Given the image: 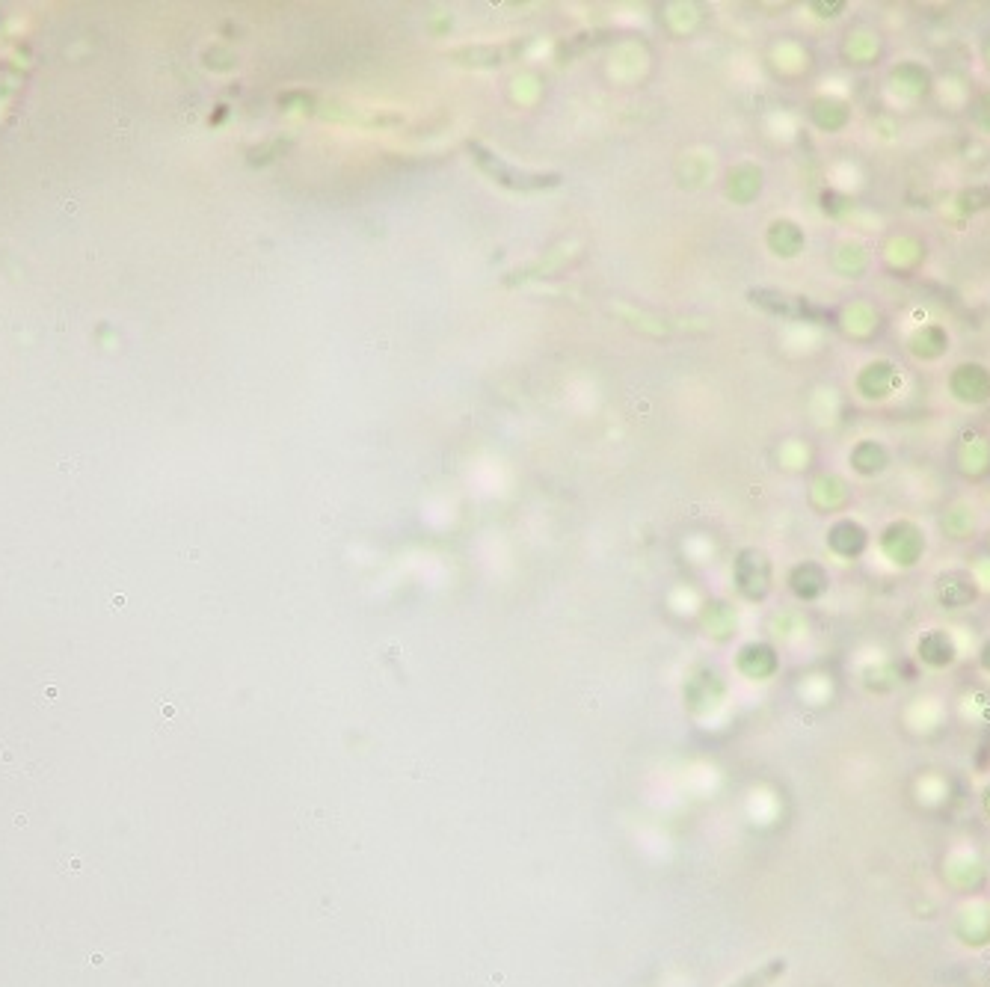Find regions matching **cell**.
Returning <instances> with one entry per match:
<instances>
[{
	"label": "cell",
	"instance_id": "3957f363",
	"mask_svg": "<svg viewBox=\"0 0 990 987\" xmlns=\"http://www.w3.org/2000/svg\"><path fill=\"white\" fill-rule=\"evenodd\" d=\"M854 389L863 401L884 404L902 389V368L893 359H872L857 371Z\"/></svg>",
	"mask_w": 990,
	"mask_h": 987
},
{
	"label": "cell",
	"instance_id": "9a60e30c",
	"mask_svg": "<svg viewBox=\"0 0 990 987\" xmlns=\"http://www.w3.org/2000/svg\"><path fill=\"white\" fill-rule=\"evenodd\" d=\"M881 51H884V39L878 36V30H869V27H860L845 42L848 66H872V63L881 60Z\"/></svg>",
	"mask_w": 990,
	"mask_h": 987
},
{
	"label": "cell",
	"instance_id": "ac0fdd59",
	"mask_svg": "<svg viewBox=\"0 0 990 987\" xmlns=\"http://www.w3.org/2000/svg\"><path fill=\"white\" fill-rule=\"evenodd\" d=\"M952 208L958 211V217H976L982 211L990 208V184H973L967 190H961L955 199H952Z\"/></svg>",
	"mask_w": 990,
	"mask_h": 987
},
{
	"label": "cell",
	"instance_id": "5b68a950",
	"mask_svg": "<svg viewBox=\"0 0 990 987\" xmlns=\"http://www.w3.org/2000/svg\"><path fill=\"white\" fill-rule=\"evenodd\" d=\"M913 656L922 667L928 670H949L958 664L961 658V647L955 641V635L949 629H928L916 638V647H913Z\"/></svg>",
	"mask_w": 990,
	"mask_h": 987
},
{
	"label": "cell",
	"instance_id": "4fadbf2b",
	"mask_svg": "<svg viewBox=\"0 0 990 987\" xmlns=\"http://www.w3.org/2000/svg\"><path fill=\"white\" fill-rule=\"evenodd\" d=\"M925 261V244L913 235H896L884 247V264L893 273H913Z\"/></svg>",
	"mask_w": 990,
	"mask_h": 987
},
{
	"label": "cell",
	"instance_id": "7a4b0ae2",
	"mask_svg": "<svg viewBox=\"0 0 990 987\" xmlns=\"http://www.w3.org/2000/svg\"><path fill=\"white\" fill-rule=\"evenodd\" d=\"M946 389L961 407H985L990 404V368L976 359L958 362L946 377Z\"/></svg>",
	"mask_w": 990,
	"mask_h": 987
},
{
	"label": "cell",
	"instance_id": "5bb4252c",
	"mask_svg": "<svg viewBox=\"0 0 990 987\" xmlns=\"http://www.w3.org/2000/svg\"><path fill=\"white\" fill-rule=\"evenodd\" d=\"M768 247L780 258H798L807 247V235L795 220H774L768 229Z\"/></svg>",
	"mask_w": 990,
	"mask_h": 987
},
{
	"label": "cell",
	"instance_id": "8fae6325",
	"mask_svg": "<svg viewBox=\"0 0 990 987\" xmlns=\"http://www.w3.org/2000/svg\"><path fill=\"white\" fill-rule=\"evenodd\" d=\"M789 590L804 599V602H816L822 599L827 590H830V573H827L822 564L816 561H804L798 567H792L789 573Z\"/></svg>",
	"mask_w": 990,
	"mask_h": 987
},
{
	"label": "cell",
	"instance_id": "9c48e42d",
	"mask_svg": "<svg viewBox=\"0 0 990 987\" xmlns=\"http://www.w3.org/2000/svg\"><path fill=\"white\" fill-rule=\"evenodd\" d=\"M905 347L916 362H940L952 350V335L943 324H922L910 332Z\"/></svg>",
	"mask_w": 990,
	"mask_h": 987
},
{
	"label": "cell",
	"instance_id": "d6986e66",
	"mask_svg": "<svg viewBox=\"0 0 990 987\" xmlns=\"http://www.w3.org/2000/svg\"><path fill=\"white\" fill-rule=\"evenodd\" d=\"M970 122L976 125V131L990 137V89L970 104Z\"/></svg>",
	"mask_w": 990,
	"mask_h": 987
},
{
	"label": "cell",
	"instance_id": "8992f818",
	"mask_svg": "<svg viewBox=\"0 0 990 987\" xmlns=\"http://www.w3.org/2000/svg\"><path fill=\"white\" fill-rule=\"evenodd\" d=\"M887 86L899 101H922L934 92V75L919 60H902L887 72Z\"/></svg>",
	"mask_w": 990,
	"mask_h": 987
},
{
	"label": "cell",
	"instance_id": "2e32d148",
	"mask_svg": "<svg viewBox=\"0 0 990 987\" xmlns=\"http://www.w3.org/2000/svg\"><path fill=\"white\" fill-rule=\"evenodd\" d=\"M750 297H753V303H759L771 312H780L786 318H819V309L810 306L807 297H783L774 291H753Z\"/></svg>",
	"mask_w": 990,
	"mask_h": 987
},
{
	"label": "cell",
	"instance_id": "e0dca14e",
	"mask_svg": "<svg viewBox=\"0 0 990 987\" xmlns=\"http://www.w3.org/2000/svg\"><path fill=\"white\" fill-rule=\"evenodd\" d=\"M739 667L753 679H768L777 670V653L768 644H747L739 656Z\"/></svg>",
	"mask_w": 990,
	"mask_h": 987
},
{
	"label": "cell",
	"instance_id": "7402d4cb",
	"mask_svg": "<svg viewBox=\"0 0 990 987\" xmlns=\"http://www.w3.org/2000/svg\"><path fill=\"white\" fill-rule=\"evenodd\" d=\"M976 658H979V667L990 676V638H985V644L979 647V656Z\"/></svg>",
	"mask_w": 990,
	"mask_h": 987
},
{
	"label": "cell",
	"instance_id": "30bf717a",
	"mask_svg": "<svg viewBox=\"0 0 990 987\" xmlns=\"http://www.w3.org/2000/svg\"><path fill=\"white\" fill-rule=\"evenodd\" d=\"M736 576H739V590L747 599H762L771 587V564L762 552L747 549L739 555Z\"/></svg>",
	"mask_w": 990,
	"mask_h": 987
},
{
	"label": "cell",
	"instance_id": "cb8c5ba5",
	"mask_svg": "<svg viewBox=\"0 0 990 987\" xmlns=\"http://www.w3.org/2000/svg\"><path fill=\"white\" fill-rule=\"evenodd\" d=\"M982 60H985V69L990 72V36L985 39V45H982Z\"/></svg>",
	"mask_w": 990,
	"mask_h": 987
},
{
	"label": "cell",
	"instance_id": "277c9868",
	"mask_svg": "<svg viewBox=\"0 0 990 987\" xmlns=\"http://www.w3.org/2000/svg\"><path fill=\"white\" fill-rule=\"evenodd\" d=\"M934 599L943 611H967L982 599V584L970 570H943L934 578Z\"/></svg>",
	"mask_w": 990,
	"mask_h": 987
},
{
	"label": "cell",
	"instance_id": "603a6c76",
	"mask_svg": "<svg viewBox=\"0 0 990 987\" xmlns=\"http://www.w3.org/2000/svg\"><path fill=\"white\" fill-rule=\"evenodd\" d=\"M982 813L990 819V783L982 789Z\"/></svg>",
	"mask_w": 990,
	"mask_h": 987
},
{
	"label": "cell",
	"instance_id": "7c38bea8",
	"mask_svg": "<svg viewBox=\"0 0 990 987\" xmlns=\"http://www.w3.org/2000/svg\"><path fill=\"white\" fill-rule=\"evenodd\" d=\"M810 119L827 134H839L851 125V104L839 95H819L810 104Z\"/></svg>",
	"mask_w": 990,
	"mask_h": 987
},
{
	"label": "cell",
	"instance_id": "ba28073f",
	"mask_svg": "<svg viewBox=\"0 0 990 987\" xmlns=\"http://www.w3.org/2000/svg\"><path fill=\"white\" fill-rule=\"evenodd\" d=\"M848 466L854 475L872 481V478H881L893 466V451L881 439L866 436V439L854 442V448L848 451Z\"/></svg>",
	"mask_w": 990,
	"mask_h": 987
},
{
	"label": "cell",
	"instance_id": "6da1fadb",
	"mask_svg": "<svg viewBox=\"0 0 990 987\" xmlns=\"http://www.w3.org/2000/svg\"><path fill=\"white\" fill-rule=\"evenodd\" d=\"M875 543H878L881 558L890 567H896V570H913V567H919V561L928 552V534L913 519H893V522H887L878 531Z\"/></svg>",
	"mask_w": 990,
	"mask_h": 987
},
{
	"label": "cell",
	"instance_id": "ffe728a7",
	"mask_svg": "<svg viewBox=\"0 0 990 987\" xmlns=\"http://www.w3.org/2000/svg\"><path fill=\"white\" fill-rule=\"evenodd\" d=\"M786 970V961L780 958V961H771L768 967H762L759 973H753V976H747L744 982H739L736 987H768L774 979H777V973H783Z\"/></svg>",
	"mask_w": 990,
	"mask_h": 987
},
{
	"label": "cell",
	"instance_id": "44dd1931",
	"mask_svg": "<svg viewBox=\"0 0 990 987\" xmlns=\"http://www.w3.org/2000/svg\"><path fill=\"white\" fill-rule=\"evenodd\" d=\"M810 9L822 18V21H836L848 12V3L845 0H813Z\"/></svg>",
	"mask_w": 990,
	"mask_h": 987
},
{
	"label": "cell",
	"instance_id": "52a82bcc",
	"mask_svg": "<svg viewBox=\"0 0 990 987\" xmlns=\"http://www.w3.org/2000/svg\"><path fill=\"white\" fill-rule=\"evenodd\" d=\"M827 549L836 555V558H845V561H857L869 552L872 546V534L863 522L851 519V516H842L836 519L830 528H827Z\"/></svg>",
	"mask_w": 990,
	"mask_h": 987
}]
</instances>
